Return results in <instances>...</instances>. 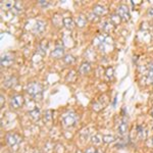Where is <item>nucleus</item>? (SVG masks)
I'll list each match as a JSON object with an SVG mask.
<instances>
[{
    "label": "nucleus",
    "instance_id": "obj_30",
    "mask_svg": "<svg viewBox=\"0 0 153 153\" xmlns=\"http://www.w3.org/2000/svg\"><path fill=\"white\" fill-rule=\"evenodd\" d=\"M0 98H1V107H2V106H3V102H4V97H3V95L0 96Z\"/></svg>",
    "mask_w": 153,
    "mask_h": 153
},
{
    "label": "nucleus",
    "instance_id": "obj_16",
    "mask_svg": "<svg viewBox=\"0 0 153 153\" xmlns=\"http://www.w3.org/2000/svg\"><path fill=\"white\" fill-rule=\"evenodd\" d=\"M28 115H29V117L31 118V120H40V117H41V112H40V110H39V108H34L33 110H30L29 113H28Z\"/></svg>",
    "mask_w": 153,
    "mask_h": 153
},
{
    "label": "nucleus",
    "instance_id": "obj_13",
    "mask_svg": "<svg viewBox=\"0 0 153 153\" xmlns=\"http://www.w3.org/2000/svg\"><path fill=\"white\" fill-rule=\"evenodd\" d=\"M106 11H107V9H106L104 6L100 5V4H95V5L93 6V13H95L96 16H98L105 14Z\"/></svg>",
    "mask_w": 153,
    "mask_h": 153
},
{
    "label": "nucleus",
    "instance_id": "obj_1",
    "mask_svg": "<svg viewBox=\"0 0 153 153\" xmlns=\"http://www.w3.org/2000/svg\"><path fill=\"white\" fill-rule=\"evenodd\" d=\"M96 45L99 47L101 51L105 53H108L112 51L113 49V39L110 36L106 35V34H100L98 35L97 38L95 39Z\"/></svg>",
    "mask_w": 153,
    "mask_h": 153
},
{
    "label": "nucleus",
    "instance_id": "obj_27",
    "mask_svg": "<svg viewBox=\"0 0 153 153\" xmlns=\"http://www.w3.org/2000/svg\"><path fill=\"white\" fill-rule=\"evenodd\" d=\"M85 153H103L101 150L97 149V148H94V147H89L86 149Z\"/></svg>",
    "mask_w": 153,
    "mask_h": 153
},
{
    "label": "nucleus",
    "instance_id": "obj_29",
    "mask_svg": "<svg viewBox=\"0 0 153 153\" xmlns=\"http://www.w3.org/2000/svg\"><path fill=\"white\" fill-rule=\"evenodd\" d=\"M39 4H41V5H43V6H47L48 2H44L43 0H41V1H39Z\"/></svg>",
    "mask_w": 153,
    "mask_h": 153
},
{
    "label": "nucleus",
    "instance_id": "obj_19",
    "mask_svg": "<svg viewBox=\"0 0 153 153\" xmlns=\"http://www.w3.org/2000/svg\"><path fill=\"white\" fill-rule=\"evenodd\" d=\"M47 46H48V44H47V41H45V40H43V41H41L40 43H39V45H38V52L41 54V55H45L46 54V49H47Z\"/></svg>",
    "mask_w": 153,
    "mask_h": 153
},
{
    "label": "nucleus",
    "instance_id": "obj_17",
    "mask_svg": "<svg viewBox=\"0 0 153 153\" xmlns=\"http://www.w3.org/2000/svg\"><path fill=\"white\" fill-rule=\"evenodd\" d=\"M146 83L148 85L153 84V63H150L147 68V75H146Z\"/></svg>",
    "mask_w": 153,
    "mask_h": 153
},
{
    "label": "nucleus",
    "instance_id": "obj_26",
    "mask_svg": "<svg viewBox=\"0 0 153 153\" xmlns=\"http://www.w3.org/2000/svg\"><path fill=\"white\" fill-rule=\"evenodd\" d=\"M113 141H115L114 140V137L111 135H105L103 136V142L104 143H111Z\"/></svg>",
    "mask_w": 153,
    "mask_h": 153
},
{
    "label": "nucleus",
    "instance_id": "obj_24",
    "mask_svg": "<svg viewBox=\"0 0 153 153\" xmlns=\"http://www.w3.org/2000/svg\"><path fill=\"white\" fill-rule=\"evenodd\" d=\"M63 61H65V63H66V65H71V63L75 62V57H74L71 54H66V55L63 56Z\"/></svg>",
    "mask_w": 153,
    "mask_h": 153
},
{
    "label": "nucleus",
    "instance_id": "obj_23",
    "mask_svg": "<svg viewBox=\"0 0 153 153\" xmlns=\"http://www.w3.org/2000/svg\"><path fill=\"white\" fill-rule=\"evenodd\" d=\"M109 21L115 26V25H118V24L120 23V22H122V18H120V16H118L117 13H113V14H111V16H110Z\"/></svg>",
    "mask_w": 153,
    "mask_h": 153
},
{
    "label": "nucleus",
    "instance_id": "obj_6",
    "mask_svg": "<svg viewBox=\"0 0 153 153\" xmlns=\"http://www.w3.org/2000/svg\"><path fill=\"white\" fill-rule=\"evenodd\" d=\"M24 103H25L24 96L19 95V94L11 96L10 101H9V105H10V107L13 108V109H19V108H21L22 106L24 105Z\"/></svg>",
    "mask_w": 153,
    "mask_h": 153
},
{
    "label": "nucleus",
    "instance_id": "obj_31",
    "mask_svg": "<svg viewBox=\"0 0 153 153\" xmlns=\"http://www.w3.org/2000/svg\"><path fill=\"white\" fill-rule=\"evenodd\" d=\"M150 113H151V115H152V117H153V108L151 109V111H150Z\"/></svg>",
    "mask_w": 153,
    "mask_h": 153
},
{
    "label": "nucleus",
    "instance_id": "obj_9",
    "mask_svg": "<svg viewBox=\"0 0 153 153\" xmlns=\"http://www.w3.org/2000/svg\"><path fill=\"white\" fill-rule=\"evenodd\" d=\"M91 70H92L91 63L88 62V61H84L82 65H80V68H79V73H80L81 75H83V76H86V75H88V74L90 73Z\"/></svg>",
    "mask_w": 153,
    "mask_h": 153
},
{
    "label": "nucleus",
    "instance_id": "obj_3",
    "mask_svg": "<svg viewBox=\"0 0 153 153\" xmlns=\"http://www.w3.org/2000/svg\"><path fill=\"white\" fill-rule=\"evenodd\" d=\"M79 120V115L75 111H68L61 117V123H62L63 127L71 128L76 126V124Z\"/></svg>",
    "mask_w": 153,
    "mask_h": 153
},
{
    "label": "nucleus",
    "instance_id": "obj_20",
    "mask_svg": "<svg viewBox=\"0 0 153 153\" xmlns=\"http://www.w3.org/2000/svg\"><path fill=\"white\" fill-rule=\"evenodd\" d=\"M114 28H115V26L110 21L105 22V23H103L102 25V30L104 32H106V33H110V32L114 30Z\"/></svg>",
    "mask_w": 153,
    "mask_h": 153
},
{
    "label": "nucleus",
    "instance_id": "obj_15",
    "mask_svg": "<svg viewBox=\"0 0 153 153\" xmlns=\"http://www.w3.org/2000/svg\"><path fill=\"white\" fill-rule=\"evenodd\" d=\"M62 24L68 30H73L76 27V24H75V22H74V19L71 18H70V16H68V18H63L62 19Z\"/></svg>",
    "mask_w": 153,
    "mask_h": 153
},
{
    "label": "nucleus",
    "instance_id": "obj_18",
    "mask_svg": "<svg viewBox=\"0 0 153 153\" xmlns=\"http://www.w3.org/2000/svg\"><path fill=\"white\" fill-rule=\"evenodd\" d=\"M87 19H88V18H86L85 16L79 14L76 19V25L79 27V28H84V27L86 26V24H87Z\"/></svg>",
    "mask_w": 153,
    "mask_h": 153
},
{
    "label": "nucleus",
    "instance_id": "obj_7",
    "mask_svg": "<svg viewBox=\"0 0 153 153\" xmlns=\"http://www.w3.org/2000/svg\"><path fill=\"white\" fill-rule=\"evenodd\" d=\"M117 13L120 16V18H122L123 21H125V22H128L131 18L129 7H128L127 5H125V4H120V5L117 7Z\"/></svg>",
    "mask_w": 153,
    "mask_h": 153
},
{
    "label": "nucleus",
    "instance_id": "obj_12",
    "mask_svg": "<svg viewBox=\"0 0 153 153\" xmlns=\"http://www.w3.org/2000/svg\"><path fill=\"white\" fill-rule=\"evenodd\" d=\"M137 136L140 140H145L147 137V130L144 126L139 125L137 127Z\"/></svg>",
    "mask_w": 153,
    "mask_h": 153
},
{
    "label": "nucleus",
    "instance_id": "obj_25",
    "mask_svg": "<svg viewBox=\"0 0 153 153\" xmlns=\"http://www.w3.org/2000/svg\"><path fill=\"white\" fill-rule=\"evenodd\" d=\"M76 71H71L70 73L68 74V76H66V81H70V82H74V81H76Z\"/></svg>",
    "mask_w": 153,
    "mask_h": 153
},
{
    "label": "nucleus",
    "instance_id": "obj_5",
    "mask_svg": "<svg viewBox=\"0 0 153 153\" xmlns=\"http://www.w3.org/2000/svg\"><path fill=\"white\" fill-rule=\"evenodd\" d=\"M128 131H129V122H128V117L125 115V117H123L122 120H120V124H118L117 132L120 137L125 138V137H127V135H128Z\"/></svg>",
    "mask_w": 153,
    "mask_h": 153
},
{
    "label": "nucleus",
    "instance_id": "obj_14",
    "mask_svg": "<svg viewBox=\"0 0 153 153\" xmlns=\"http://www.w3.org/2000/svg\"><path fill=\"white\" fill-rule=\"evenodd\" d=\"M16 83H18V79H16V76H9V78L4 80L3 85H4V87H6V88H12L16 85Z\"/></svg>",
    "mask_w": 153,
    "mask_h": 153
},
{
    "label": "nucleus",
    "instance_id": "obj_11",
    "mask_svg": "<svg viewBox=\"0 0 153 153\" xmlns=\"http://www.w3.org/2000/svg\"><path fill=\"white\" fill-rule=\"evenodd\" d=\"M65 54V48L62 46H56L55 49L51 52V57L53 58H61Z\"/></svg>",
    "mask_w": 153,
    "mask_h": 153
},
{
    "label": "nucleus",
    "instance_id": "obj_22",
    "mask_svg": "<svg viewBox=\"0 0 153 153\" xmlns=\"http://www.w3.org/2000/svg\"><path fill=\"white\" fill-rule=\"evenodd\" d=\"M44 120H45L47 124H51L53 120V111L52 110H47L44 114Z\"/></svg>",
    "mask_w": 153,
    "mask_h": 153
},
{
    "label": "nucleus",
    "instance_id": "obj_4",
    "mask_svg": "<svg viewBox=\"0 0 153 153\" xmlns=\"http://www.w3.org/2000/svg\"><path fill=\"white\" fill-rule=\"evenodd\" d=\"M42 92H43V87H42L41 84L39 83H31L27 86V93L30 94L32 97L35 98H41Z\"/></svg>",
    "mask_w": 153,
    "mask_h": 153
},
{
    "label": "nucleus",
    "instance_id": "obj_2",
    "mask_svg": "<svg viewBox=\"0 0 153 153\" xmlns=\"http://www.w3.org/2000/svg\"><path fill=\"white\" fill-rule=\"evenodd\" d=\"M5 141L9 148H11L12 150L16 151V150L19 149V145L23 141V137L18 133H8L5 136Z\"/></svg>",
    "mask_w": 153,
    "mask_h": 153
},
{
    "label": "nucleus",
    "instance_id": "obj_8",
    "mask_svg": "<svg viewBox=\"0 0 153 153\" xmlns=\"http://www.w3.org/2000/svg\"><path fill=\"white\" fill-rule=\"evenodd\" d=\"M1 66L3 68H8L10 66L12 63L14 62V54H12L10 52H7L2 54L1 56Z\"/></svg>",
    "mask_w": 153,
    "mask_h": 153
},
{
    "label": "nucleus",
    "instance_id": "obj_28",
    "mask_svg": "<svg viewBox=\"0 0 153 153\" xmlns=\"http://www.w3.org/2000/svg\"><path fill=\"white\" fill-rule=\"evenodd\" d=\"M88 19H90L91 22H97L98 19H99V18H98V16H96V14H95V13H93V12H92V13L89 14V16H88Z\"/></svg>",
    "mask_w": 153,
    "mask_h": 153
},
{
    "label": "nucleus",
    "instance_id": "obj_10",
    "mask_svg": "<svg viewBox=\"0 0 153 153\" xmlns=\"http://www.w3.org/2000/svg\"><path fill=\"white\" fill-rule=\"evenodd\" d=\"M45 28H46V24L43 21H37L35 25H34L33 32L35 34H41L45 31Z\"/></svg>",
    "mask_w": 153,
    "mask_h": 153
},
{
    "label": "nucleus",
    "instance_id": "obj_32",
    "mask_svg": "<svg viewBox=\"0 0 153 153\" xmlns=\"http://www.w3.org/2000/svg\"><path fill=\"white\" fill-rule=\"evenodd\" d=\"M152 143H153V140H152Z\"/></svg>",
    "mask_w": 153,
    "mask_h": 153
},
{
    "label": "nucleus",
    "instance_id": "obj_21",
    "mask_svg": "<svg viewBox=\"0 0 153 153\" xmlns=\"http://www.w3.org/2000/svg\"><path fill=\"white\" fill-rule=\"evenodd\" d=\"M91 142L95 145H99L103 142V136H100L99 134H96L94 136H92L91 138Z\"/></svg>",
    "mask_w": 153,
    "mask_h": 153
}]
</instances>
